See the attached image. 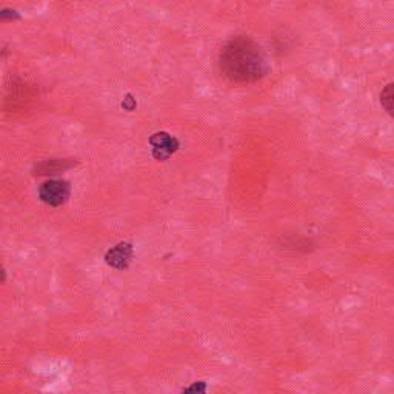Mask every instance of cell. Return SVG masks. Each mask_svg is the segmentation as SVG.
Segmentation results:
<instances>
[{
	"instance_id": "6da1fadb",
	"label": "cell",
	"mask_w": 394,
	"mask_h": 394,
	"mask_svg": "<svg viewBox=\"0 0 394 394\" xmlns=\"http://www.w3.org/2000/svg\"><path fill=\"white\" fill-rule=\"evenodd\" d=\"M220 71L233 83L245 85L257 82L270 71L264 51L248 36H236L222 46Z\"/></svg>"
},
{
	"instance_id": "7a4b0ae2",
	"label": "cell",
	"mask_w": 394,
	"mask_h": 394,
	"mask_svg": "<svg viewBox=\"0 0 394 394\" xmlns=\"http://www.w3.org/2000/svg\"><path fill=\"white\" fill-rule=\"evenodd\" d=\"M71 185L62 179H51L41 185L39 197L41 201L50 206H60L70 199Z\"/></svg>"
},
{
	"instance_id": "3957f363",
	"label": "cell",
	"mask_w": 394,
	"mask_h": 394,
	"mask_svg": "<svg viewBox=\"0 0 394 394\" xmlns=\"http://www.w3.org/2000/svg\"><path fill=\"white\" fill-rule=\"evenodd\" d=\"M149 145L153 149V157L156 161H168L177 149H179V140L168 134L166 131H161L149 137Z\"/></svg>"
},
{
	"instance_id": "277c9868",
	"label": "cell",
	"mask_w": 394,
	"mask_h": 394,
	"mask_svg": "<svg viewBox=\"0 0 394 394\" xmlns=\"http://www.w3.org/2000/svg\"><path fill=\"white\" fill-rule=\"evenodd\" d=\"M134 250L133 245L128 242H120L116 247H112L107 251L105 255V262L116 270H125L128 268L131 259H133Z\"/></svg>"
},
{
	"instance_id": "5b68a950",
	"label": "cell",
	"mask_w": 394,
	"mask_h": 394,
	"mask_svg": "<svg viewBox=\"0 0 394 394\" xmlns=\"http://www.w3.org/2000/svg\"><path fill=\"white\" fill-rule=\"evenodd\" d=\"M380 105L391 117H394V83H388V85L382 90Z\"/></svg>"
},
{
	"instance_id": "8992f818",
	"label": "cell",
	"mask_w": 394,
	"mask_h": 394,
	"mask_svg": "<svg viewBox=\"0 0 394 394\" xmlns=\"http://www.w3.org/2000/svg\"><path fill=\"white\" fill-rule=\"evenodd\" d=\"M182 394H206V383L205 382H194L193 385L185 388Z\"/></svg>"
},
{
	"instance_id": "52a82bcc",
	"label": "cell",
	"mask_w": 394,
	"mask_h": 394,
	"mask_svg": "<svg viewBox=\"0 0 394 394\" xmlns=\"http://www.w3.org/2000/svg\"><path fill=\"white\" fill-rule=\"evenodd\" d=\"M122 107H124V108L128 110V111H133V110L136 108V100L133 99V96L128 95V96L124 99V102H122Z\"/></svg>"
}]
</instances>
